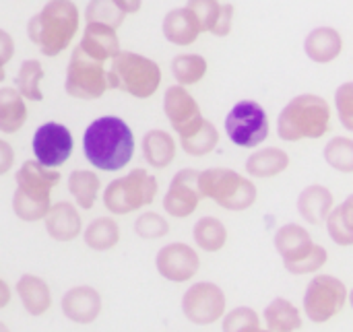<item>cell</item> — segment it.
<instances>
[{
    "label": "cell",
    "mask_w": 353,
    "mask_h": 332,
    "mask_svg": "<svg viewBox=\"0 0 353 332\" xmlns=\"http://www.w3.org/2000/svg\"><path fill=\"white\" fill-rule=\"evenodd\" d=\"M83 151L93 167L103 172H118L132 159V130L118 116H101L87 126L83 134Z\"/></svg>",
    "instance_id": "6da1fadb"
},
{
    "label": "cell",
    "mask_w": 353,
    "mask_h": 332,
    "mask_svg": "<svg viewBox=\"0 0 353 332\" xmlns=\"http://www.w3.org/2000/svg\"><path fill=\"white\" fill-rule=\"evenodd\" d=\"M79 8L70 0H50L27 25L29 39L43 56L64 52L79 31Z\"/></svg>",
    "instance_id": "7a4b0ae2"
},
{
    "label": "cell",
    "mask_w": 353,
    "mask_h": 332,
    "mask_svg": "<svg viewBox=\"0 0 353 332\" xmlns=\"http://www.w3.org/2000/svg\"><path fill=\"white\" fill-rule=\"evenodd\" d=\"M14 182H17V190L12 194L14 215L27 223L43 219L48 209L52 207L50 192H52V188L58 186L60 172L43 167L41 163L31 159L19 167Z\"/></svg>",
    "instance_id": "3957f363"
},
{
    "label": "cell",
    "mask_w": 353,
    "mask_h": 332,
    "mask_svg": "<svg viewBox=\"0 0 353 332\" xmlns=\"http://www.w3.org/2000/svg\"><path fill=\"white\" fill-rule=\"evenodd\" d=\"M331 128V107L325 97L304 93L294 97L279 114L277 134L281 141L298 143L304 138H321Z\"/></svg>",
    "instance_id": "277c9868"
},
{
    "label": "cell",
    "mask_w": 353,
    "mask_h": 332,
    "mask_svg": "<svg viewBox=\"0 0 353 332\" xmlns=\"http://www.w3.org/2000/svg\"><path fill=\"white\" fill-rule=\"evenodd\" d=\"M108 83L110 89L124 91L137 99H149L161 85V68L155 60L147 56L134 52H120L112 58Z\"/></svg>",
    "instance_id": "5b68a950"
},
{
    "label": "cell",
    "mask_w": 353,
    "mask_h": 332,
    "mask_svg": "<svg viewBox=\"0 0 353 332\" xmlns=\"http://www.w3.org/2000/svg\"><path fill=\"white\" fill-rule=\"evenodd\" d=\"M199 192L201 196L215 200L225 211H246L259 196L256 186L248 178L225 167L199 172Z\"/></svg>",
    "instance_id": "8992f818"
},
{
    "label": "cell",
    "mask_w": 353,
    "mask_h": 332,
    "mask_svg": "<svg viewBox=\"0 0 353 332\" xmlns=\"http://www.w3.org/2000/svg\"><path fill=\"white\" fill-rule=\"evenodd\" d=\"M275 250L292 275H308L323 269L329 260L327 248L312 242V236L298 223H288L275 234Z\"/></svg>",
    "instance_id": "52a82bcc"
},
{
    "label": "cell",
    "mask_w": 353,
    "mask_h": 332,
    "mask_svg": "<svg viewBox=\"0 0 353 332\" xmlns=\"http://www.w3.org/2000/svg\"><path fill=\"white\" fill-rule=\"evenodd\" d=\"M157 188V180L147 169H132L108 184L103 192V205L112 215H128L151 205L155 200Z\"/></svg>",
    "instance_id": "ba28073f"
},
{
    "label": "cell",
    "mask_w": 353,
    "mask_h": 332,
    "mask_svg": "<svg viewBox=\"0 0 353 332\" xmlns=\"http://www.w3.org/2000/svg\"><path fill=\"white\" fill-rule=\"evenodd\" d=\"M64 89L74 99H85V101L99 99L110 89L103 62L87 56L77 45L70 54V60H68Z\"/></svg>",
    "instance_id": "9c48e42d"
},
{
    "label": "cell",
    "mask_w": 353,
    "mask_h": 332,
    "mask_svg": "<svg viewBox=\"0 0 353 332\" xmlns=\"http://www.w3.org/2000/svg\"><path fill=\"white\" fill-rule=\"evenodd\" d=\"M225 132L230 141L238 147H259L269 136V118L265 107L252 99L238 101L225 118Z\"/></svg>",
    "instance_id": "30bf717a"
},
{
    "label": "cell",
    "mask_w": 353,
    "mask_h": 332,
    "mask_svg": "<svg viewBox=\"0 0 353 332\" xmlns=\"http://www.w3.org/2000/svg\"><path fill=\"white\" fill-rule=\"evenodd\" d=\"M347 302V287L341 279L331 275H316L304 293V312L316 322L325 324L335 318Z\"/></svg>",
    "instance_id": "8fae6325"
},
{
    "label": "cell",
    "mask_w": 353,
    "mask_h": 332,
    "mask_svg": "<svg viewBox=\"0 0 353 332\" xmlns=\"http://www.w3.org/2000/svg\"><path fill=\"white\" fill-rule=\"evenodd\" d=\"M225 293L215 283H194L182 298V312L184 316L199 326L215 324L225 314Z\"/></svg>",
    "instance_id": "7c38bea8"
},
{
    "label": "cell",
    "mask_w": 353,
    "mask_h": 332,
    "mask_svg": "<svg viewBox=\"0 0 353 332\" xmlns=\"http://www.w3.org/2000/svg\"><path fill=\"white\" fill-rule=\"evenodd\" d=\"M31 149L35 155V161L43 167L56 169L68 161V157L74 151V138L70 130L64 124L58 122H46L33 132Z\"/></svg>",
    "instance_id": "4fadbf2b"
},
{
    "label": "cell",
    "mask_w": 353,
    "mask_h": 332,
    "mask_svg": "<svg viewBox=\"0 0 353 332\" xmlns=\"http://www.w3.org/2000/svg\"><path fill=\"white\" fill-rule=\"evenodd\" d=\"M163 112H165V118L170 120L172 128L180 134V138H188L205 122L199 103L186 91V87H180V85H174L165 91Z\"/></svg>",
    "instance_id": "5bb4252c"
},
{
    "label": "cell",
    "mask_w": 353,
    "mask_h": 332,
    "mask_svg": "<svg viewBox=\"0 0 353 332\" xmlns=\"http://www.w3.org/2000/svg\"><path fill=\"white\" fill-rule=\"evenodd\" d=\"M155 267L163 279H168L172 283H186L199 273L201 258H199L196 250H192L188 244L174 242V244L163 246L157 252Z\"/></svg>",
    "instance_id": "9a60e30c"
},
{
    "label": "cell",
    "mask_w": 353,
    "mask_h": 332,
    "mask_svg": "<svg viewBox=\"0 0 353 332\" xmlns=\"http://www.w3.org/2000/svg\"><path fill=\"white\" fill-rule=\"evenodd\" d=\"M199 192V172L196 169H182L174 176L165 196H163V209L170 217L184 219L190 217L201 203Z\"/></svg>",
    "instance_id": "2e32d148"
},
{
    "label": "cell",
    "mask_w": 353,
    "mask_h": 332,
    "mask_svg": "<svg viewBox=\"0 0 353 332\" xmlns=\"http://www.w3.org/2000/svg\"><path fill=\"white\" fill-rule=\"evenodd\" d=\"M62 314L77 324H91L101 314V295L87 285L72 287L62 298Z\"/></svg>",
    "instance_id": "e0dca14e"
},
{
    "label": "cell",
    "mask_w": 353,
    "mask_h": 332,
    "mask_svg": "<svg viewBox=\"0 0 353 332\" xmlns=\"http://www.w3.org/2000/svg\"><path fill=\"white\" fill-rule=\"evenodd\" d=\"M43 221H46L48 236L56 242H72L83 231V221H81L79 211L66 200L52 205Z\"/></svg>",
    "instance_id": "ac0fdd59"
},
{
    "label": "cell",
    "mask_w": 353,
    "mask_h": 332,
    "mask_svg": "<svg viewBox=\"0 0 353 332\" xmlns=\"http://www.w3.org/2000/svg\"><path fill=\"white\" fill-rule=\"evenodd\" d=\"M79 48L87 56H91V58H95L99 62L110 60V58H114V56H118L122 52L116 29H112L108 25H101V23H87L85 25L83 39H81Z\"/></svg>",
    "instance_id": "d6986e66"
},
{
    "label": "cell",
    "mask_w": 353,
    "mask_h": 332,
    "mask_svg": "<svg viewBox=\"0 0 353 332\" xmlns=\"http://www.w3.org/2000/svg\"><path fill=\"white\" fill-rule=\"evenodd\" d=\"M201 33L203 31L196 17L186 6L170 10L163 19V35L174 45H190L199 39Z\"/></svg>",
    "instance_id": "ffe728a7"
},
{
    "label": "cell",
    "mask_w": 353,
    "mask_h": 332,
    "mask_svg": "<svg viewBox=\"0 0 353 332\" xmlns=\"http://www.w3.org/2000/svg\"><path fill=\"white\" fill-rule=\"evenodd\" d=\"M341 50H343V37L333 27H319L310 31V35L304 39V52L308 54L310 60L319 64L333 62L335 58H339Z\"/></svg>",
    "instance_id": "44dd1931"
},
{
    "label": "cell",
    "mask_w": 353,
    "mask_h": 332,
    "mask_svg": "<svg viewBox=\"0 0 353 332\" xmlns=\"http://www.w3.org/2000/svg\"><path fill=\"white\" fill-rule=\"evenodd\" d=\"M333 209V194L321 184L304 188L298 196V211L310 225H321Z\"/></svg>",
    "instance_id": "7402d4cb"
},
{
    "label": "cell",
    "mask_w": 353,
    "mask_h": 332,
    "mask_svg": "<svg viewBox=\"0 0 353 332\" xmlns=\"http://www.w3.org/2000/svg\"><path fill=\"white\" fill-rule=\"evenodd\" d=\"M17 293L25 312L31 316H43L52 306V293L48 283L35 275H23L17 281Z\"/></svg>",
    "instance_id": "603a6c76"
},
{
    "label": "cell",
    "mask_w": 353,
    "mask_h": 332,
    "mask_svg": "<svg viewBox=\"0 0 353 332\" xmlns=\"http://www.w3.org/2000/svg\"><path fill=\"white\" fill-rule=\"evenodd\" d=\"M27 122V105L14 87L0 89V132L17 134Z\"/></svg>",
    "instance_id": "cb8c5ba5"
},
{
    "label": "cell",
    "mask_w": 353,
    "mask_h": 332,
    "mask_svg": "<svg viewBox=\"0 0 353 332\" xmlns=\"http://www.w3.org/2000/svg\"><path fill=\"white\" fill-rule=\"evenodd\" d=\"M290 167V155L277 147L254 151L246 159V174L252 178H275Z\"/></svg>",
    "instance_id": "d4e9b609"
},
{
    "label": "cell",
    "mask_w": 353,
    "mask_h": 332,
    "mask_svg": "<svg viewBox=\"0 0 353 332\" xmlns=\"http://www.w3.org/2000/svg\"><path fill=\"white\" fill-rule=\"evenodd\" d=\"M145 161L155 169H165L176 159V143L165 130H149L143 136Z\"/></svg>",
    "instance_id": "484cf974"
},
{
    "label": "cell",
    "mask_w": 353,
    "mask_h": 332,
    "mask_svg": "<svg viewBox=\"0 0 353 332\" xmlns=\"http://www.w3.org/2000/svg\"><path fill=\"white\" fill-rule=\"evenodd\" d=\"M265 322L271 332H298L302 329L300 310L283 298L273 300L265 308Z\"/></svg>",
    "instance_id": "4316f807"
},
{
    "label": "cell",
    "mask_w": 353,
    "mask_h": 332,
    "mask_svg": "<svg viewBox=\"0 0 353 332\" xmlns=\"http://www.w3.org/2000/svg\"><path fill=\"white\" fill-rule=\"evenodd\" d=\"M85 244L95 252H105L118 246L120 242V227L112 217H97L89 223V227L83 231Z\"/></svg>",
    "instance_id": "83f0119b"
},
{
    "label": "cell",
    "mask_w": 353,
    "mask_h": 332,
    "mask_svg": "<svg viewBox=\"0 0 353 332\" xmlns=\"http://www.w3.org/2000/svg\"><path fill=\"white\" fill-rule=\"evenodd\" d=\"M327 229L331 240L337 246H352L353 244V196H347L343 205H339L337 209H331V213L327 215Z\"/></svg>",
    "instance_id": "f1b7e54d"
},
{
    "label": "cell",
    "mask_w": 353,
    "mask_h": 332,
    "mask_svg": "<svg viewBox=\"0 0 353 332\" xmlns=\"http://www.w3.org/2000/svg\"><path fill=\"white\" fill-rule=\"evenodd\" d=\"M101 182L95 172L89 169H74L68 178V192L72 194L74 203L81 209H93L97 194H99Z\"/></svg>",
    "instance_id": "f546056e"
},
{
    "label": "cell",
    "mask_w": 353,
    "mask_h": 332,
    "mask_svg": "<svg viewBox=\"0 0 353 332\" xmlns=\"http://www.w3.org/2000/svg\"><path fill=\"white\" fill-rule=\"evenodd\" d=\"M43 66L39 64V60H25L19 66L17 79H14V89L19 91V95L23 99L29 101H43V93H41V79H43Z\"/></svg>",
    "instance_id": "4dcf8cb0"
},
{
    "label": "cell",
    "mask_w": 353,
    "mask_h": 332,
    "mask_svg": "<svg viewBox=\"0 0 353 332\" xmlns=\"http://www.w3.org/2000/svg\"><path fill=\"white\" fill-rule=\"evenodd\" d=\"M192 236H194L196 246L205 252H219L228 242V229L215 217L199 219L194 229H192Z\"/></svg>",
    "instance_id": "1f68e13d"
},
{
    "label": "cell",
    "mask_w": 353,
    "mask_h": 332,
    "mask_svg": "<svg viewBox=\"0 0 353 332\" xmlns=\"http://www.w3.org/2000/svg\"><path fill=\"white\" fill-rule=\"evenodd\" d=\"M172 72L180 87L196 85L207 74V60L199 54H178L172 60Z\"/></svg>",
    "instance_id": "d6a6232c"
},
{
    "label": "cell",
    "mask_w": 353,
    "mask_h": 332,
    "mask_svg": "<svg viewBox=\"0 0 353 332\" xmlns=\"http://www.w3.org/2000/svg\"><path fill=\"white\" fill-rule=\"evenodd\" d=\"M180 143H182V149L188 155H192V157H205V155H209L217 147L219 132H217V128L209 120H205L203 126L194 134H190L188 138H180Z\"/></svg>",
    "instance_id": "836d02e7"
},
{
    "label": "cell",
    "mask_w": 353,
    "mask_h": 332,
    "mask_svg": "<svg viewBox=\"0 0 353 332\" xmlns=\"http://www.w3.org/2000/svg\"><path fill=\"white\" fill-rule=\"evenodd\" d=\"M325 159L331 167L343 174L353 172V141L350 136H335L325 147Z\"/></svg>",
    "instance_id": "e575fe53"
},
{
    "label": "cell",
    "mask_w": 353,
    "mask_h": 332,
    "mask_svg": "<svg viewBox=\"0 0 353 332\" xmlns=\"http://www.w3.org/2000/svg\"><path fill=\"white\" fill-rule=\"evenodd\" d=\"M124 12L112 0H91L85 10L87 23H101L112 29H118L124 23Z\"/></svg>",
    "instance_id": "d590c367"
},
{
    "label": "cell",
    "mask_w": 353,
    "mask_h": 332,
    "mask_svg": "<svg viewBox=\"0 0 353 332\" xmlns=\"http://www.w3.org/2000/svg\"><path fill=\"white\" fill-rule=\"evenodd\" d=\"M223 332H256L261 331V318L252 308H236L223 314Z\"/></svg>",
    "instance_id": "8d00e7d4"
},
{
    "label": "cell",
    "mask_w": 353,
    "mask_h": 332,
    "mask_svg": "<svg viewBox=\"0 0 353 332\" xmlns=\"http://www.w3.org/2000/svg\"><path fill=\"white\" fill-rule=\"evenodd\" d=\"M134 231L143 240H159L170 234V223L159 213L147 211L134 221Z\"/></svg>",
    "instance_id": "74e56055"
},
{
    "label": "cell",
    "mask_w": 353,
    "mask_h": 332,
    "mask_svg": "<svg viewBox=\"0 0 353 332\" xmlns=\"http://www.w3.org/2000/svg\"><path fill=\"white\" fill-rule=\"evenodd\" d=\"M186 8L196 17L199 25H201V31H211L215 21H217L221 2L219 0H188Z\"/></svg>",
    "instance_id": "f35d334b"
},
{
    "label": "cell",
    "mask_w": 353,
    "mask_h": 332,
    "mask_svg": "<svg viewBox=\"0 0 353 332\" xmlns=\"http://www.w3.org/2000/svg\"><path fill=\"white\" fill-rule=\"evenodd\" d=\"M335 101H337V114L341 118V124L345 126V130H353V85L345 83L337 89L335 93Z\"/></svg>",
    "instance_id": "ab89813d"
},
{
    "label": "cell",
    "mask_w": 353,
    "mask_h": 332,
    "mask_svg": "<svg viewBox=\"0 0 353 332\" xmlns=\"http://www.w3.org/2000/svg\"><path fill=\"white\" fill-rule=\"evenodd\" d=\"M232 27H234V4L225 2V4H221V8H219L217 21H215V25H213L211 33L217 35V37H225V35H230Z\"/></svg>",
    "instance_id": "60d3db41"
},
{
    "label": "cell",
    "mask_w": 353,
    "mask_h": 332,
    "mask_svg": "<svg viewBox=\"0 0 353 332\" xmlns=\"http://www.w3.org/2000/svg\"><path fill=\"white\" fill-rule=\"evenodd\" d=\"M14 56V39L8 31L0 29V81H4V66Z\"/></svg>",
    "instance_id": "b9f144b4"
},
{
    "label": "cell",
    "mask_w": 353,
    "mask_h": 332,
    "mask_svg": "<svg viewBox=\"0 0 353 332\" xmlns=\"http://www.w3.org/2000/svg\"><path fill=\"white\" fill-rule=\"evenodd\" d=\"M12 165H14V151L6 141L0 138V176L8 174Z\"/></svg>",
    "instance_id": "7bdbcfd3"
},
{
    "label": "cell",
    "mask_w": 353,
    "mask_h": 332,
    "mask_svg": "<svg viewBox=\"0 0 353 332\" xmlns=\"http://www.w3.org/2000/svg\"><path fill=\"white\" fill-rule=\"evenodd\" d=\"M124 14H132V12H139L141 6H143V0H112Z\"/></svg>",
    "instance_id": "ee69618b"
},
{
    "label": "cell",
    "mask_w": 353,
    "mask_h": 332,
    "mask_svg": "<svg viewBox=\"0 0 353 332\" xmlns=\"http://www.w3.org/2000/svg\"><path fill=\"white\" fill-rule=\"evenodd\" d=\"M8 304H10V289H8V285L0 279V310L6 308Z\"/></svg>",
    "instance_id": "f6af8a7d"
},
{
    "label": "cell",
    "mask_w": 353,
    "mask_h": 332,
    "mask_svg": "<svg viewBox=\"0 0 353 332\" xmlns=\"http://www.w3.org/2000/svg\"><path fill=\"white\" fill-rule=\"evenodd\" d=\"M0 332H10V329H8L4 322H0Z\"/></svg>",
    "instance_id": "bcb514c9"
},
{
    "label": "cell",
    "mask_w": 353,
    "mask_h": 332,
    "mask_svg": "<svg viewBox=\"0 0 353 332\" xmlns=\"http://www.w3.org/2000/svg\"><path fill=\"white\" fill-rule=\"evenodd\" d=\"M256 332H271V331H256Z\"/></svg>",
    "instance_id": "7dc6e473"
}]
</instances>
